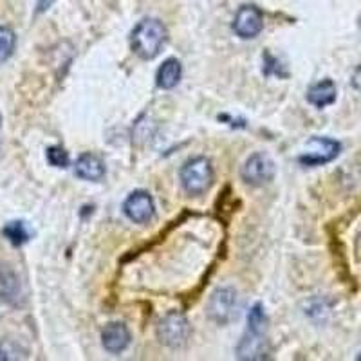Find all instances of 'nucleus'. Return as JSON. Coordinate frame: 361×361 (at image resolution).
Returning a JSON list of instances; mask_svg holds the SVG:
<instances>
[{
	"instance_id": "1",
	"label": "nucleus",
	"mask_w": 361,
	"mask_h": 361,
	"mask_svg": "<svg viewBox=\"0 0 361 361\" xmlns=\"http://www.w3.org/2000/svg\"><path fill=\"white\" fill-rule=\"evenodd\" d=\"M166 42V27L156 18H145L135 25L130 35V47L143 60H152Z\"/></svg>"
},
{
	"instance_id": "2",
	"label": "nucleus",
	"mask_w": 361,
	"mask_h": 361,
	"mask_svg": "<svg viewBox=\"0 0 361 361\" xmlns=\"http://www.w3.org/2000/svg\"><path fill=\"white\" fill-rule=\"evenodd\" d=\"M214 183V169L206 157H193L180 169V185L190 195H202Z\"/></svg>"
},
{
	"instance_id": "3",
	"label": "nucleus",
	"mask_w": 361,
	"mask_h": 361,
	"mask_svg": "<svg viewBox=\"0 0 361 361\" xmlns=\"http://www.w3.org/2000/svg\"><path fill=\"white\" fill-rule=\"evenodd\" d=\"M190 333H192V327H190L186 316L177 311L169 312L164 318H161L159 325H157V338H159L161 343L170 347V349L185 347Z\"/></svg>"
},
{
	"instance_id": "4",
	"label": "nucleus",
	"mask_w": 361,
	"mask_h": 361,
	"mask_svg": "<svg viewBox=\"0 0 361 361\" xmlns=\"http://www.w3.org/2000/svg\"><path fill=\"white\" fill-rule=\"evenodd\" d=\"M238 307V295L233 288H219L208 300V316L209 320H214L219 325H228L237 318Z\"/></svg>"
},
{
	"instance_id": "5",
	"label": "nucleus",
	"mask_w": 361,
	"mask_h": 361,
	"mask_svg": "<svg viewBox=\"0 0 361 361\" xmlns=\"http://www.w3.org/2000/svg\"><path fill=\"white\" fill-rule=\"evenodd\" d=\"M240 177L251 186H264L275 177V163L266 154H253L244 163Z\"/></svg>"
},
{
	"instance_id": "6",
	"label": "nucleus",
	"mask_w": 361,
	"mask_h": 361,
	"mask_svg": "<svg viewBox=\"0 0 361 361\" xmlns=\"http://www.w3.org/2000/svg\"><path fill=\"white\" fill-rule=\"evenodd\" d=\"M237 356L246 361L267 360V356H269V340L266 336V331L247 327L246 334L240 338L237 345Z\"/></svg>"
},
{
	"instance_id": "7",
	"label": "nucleus",
	"mask_w": 361,
	"mask_h": 361,
	"mask_svg": "<svg viewBox=\"0 0 361 361\" xmlns=\"http://www.w3.org/2000/svg\"><path fill=\"white\" fill-rule=\"evenodd\" d=\"M341 147L338 141L329 140V137H311L307 143V150L298 157L302 164L307 166H318L333 161L340 154Z\"/></svg>"
},
{
	"instance_id": "8",
	"label": "nucleus",
	"mask_w": 361,
	"mask_h": 361,
	"mask_svg": "<svg viewBox=\"0 0 361 361\" xmlns=\"http://www.w3.org/2000/svg\"><path fill=\"white\" fill-rule=\"evenodd\" d=\"M264 29V17L262 11L255 6H243L235 15L233 20V31L240 38L247 40V38L259 37L260 31Z\"/></svg>"
},
{
	"instance_id": "9",
	"label": "nucleus",
	"mask_w": 361,
	"mask_h": 361,
	"mask_svg": "<svg viewBox=\"0 0 361 361\" xmlns=\"http://www.w3.org/2000/svg\"><path fill=\"white\" fill-rule=\"evenodd\" d=\"M123 212L132 222L145 224V222L152 221L154 214H156V206H154V199L150 197V193L140 190V192L128 195L123 204Z\"/></svg>"
},
{
	"instance_id": "10",
	"label": "nucleus",
	"mask_w": 361,
	"mask_h": 361,
	"mask_svg": "<svg viewBox=\"0 0 361 361\" xmlns=\"http://www.w3.org/2000/svg\"><path fill=\"white\" fill-rule=\"evenodd\" d=\"M0 300L8 305H20L24 300V291L18 275L11 266L0 262Z\"/></svg>"
},
{
	"instance_id": "11",
	"label": "nucleus",
	"mask_w": 361,
	"mask_h": 361,
	"mask_svg": "<svg viewBox=\"0 0 361 361\" xmlns=\"http://www.w3.org/2000/svg\"><path fill=\"white\" fill-rule=\"evenodd\" d=\"M102 343L107 353H123L130 345V333H128L127 325L119 324V322H112V324L105 325V329L102 331Z\"/></svg>"
},
{
	"instance_id": "12",
	"label": "nucleus",
	"mask_w": 361,
	"mask_h": 361,
	"mask_svg": "<svg viewBox=\"0 0 361 361\" xmlns=\"http://www.w3.org/2000/svg\"><path fill=\"white\" fill-rule=\"evenodd\" d=\"M74 172L80 179L85 180H99L105 176V164L94 154H82L76 161Z\"/></svg>"
},
{
	"instance_id": "13",
	"label": "nucleus",
	"mask_w": 361,
	"mask_h": 361,
	"mask_svg": "<svg viewBox=\"0 0 361 361\" xmlns=\"http://www.w3.org/2000/svg\"><path fill=\"white\" fill-rule=\"evenodd\" d=\"M336 94L338 90L333 80H322V82L314 83V85L307 90V99L311 105H314V107L324 109L336 102Z\"/></svg>"
},
{
	"instance_id": "14",
	"label": "nucleus",
	"mask_w": 361,
	"mask_h": 361,
	"mask_svg": "<svg viewBox=\"0 0 361 361\" xmlns=\"http://www.w3.org/2000/svg\"><path fill=\"white\" fill-rule=\"evenodd\" d=\"M180 73H183V69H180L179 60L177 58H169L166 62H163V66L159 67V71L156 74L157 87L164 90L173 89L179 83Z\"/></svg>"
},
{
	"instance_id": "15",
	"label": "nucleus",
	"mask_w": 361,
	"mask_h": 361,
	"mask_svg": "<svg viewBox=\"0 0 361 361\" xmlns=\"http://www.w3.org/2000/svg\"><path fill=\"white\" fill-rule=\"evenodd\" d=\"M4 237L8 238L13 246H24L25 243L31 240V231L24 221H11L4 226L2 230Z\"/></svg>"
},
{
	"instance_id": "16",
	"label": "nucleus",
	"mask_w": 361,
	"mask_h": 361,
	"mask_svg": "<svg viewBox=\"0 0 361 361\" xmlns=\"http://www.w3.org/2000/svg\"><path fill=\"white\" fill-rule=\"evenodd\" d=\"M17 45V35L8 25H0V63L6 62L15 53Z\"/></svg>"
},
{
	"instance_id": "17",
	"label": "nucleus",
	"mask_w": 361,
	"mask_h": 361,
	"mask_svg": "<svg viewBox=\"0 0 361 361\" xmlns=\"http://www.w3.org/2000/svg\"><path fill=\"white\" fill-rule=\"evenodd\" d=\"M45 156H47V163L54 169H66L69 164V154L62 147H49Z\"/></svg>"
},
{
	"instance_id": "18",
	"label": "nucleus",
	"mask_w": 361,
	"mask_h": 361,
	"mask_svg": "<svg viewBox=\"0 0 361 361\" xmlns=\"http://www.w3.org/2000/svg\"><path fill=\"white\" fill-rule=\"evenodd\" d=\"M247 327L262 329V331H266L267 316H266V312H264V307L260 304L253 305V309H251L250 314H247Z\"/></svg>"
},
{
	"instance_id": "19",
	"label": "nucleus",
	"mask_w": 361,
	"mask_h": 361,
	"mask_svg": "<svg viewBox=\"0 0 361 361\" xmlns=\"http://www.w3.org/2000/svg\"><path fill=\"white\" fill-rule=\"evenodd\" d=\"M350 82H353L354 89H356L357 92H361V66L353 73V80H350Z\"/></svg>"
},
{
	"instance_id": "20",
	"label": "nucleus",
	"mask_w": 361,
	"mask_h": 361,
	"mask_svg": "<svg viewBox=\"0 0 361 361\" xmlns=\"http://www.w3.org/2000/svg\"><path fill=\"white\" fill-rule=\"evenodd\" d=\"M54 0H40L38 2V8H37V13H44L45 9H49V6L53 4Z\"/></svg>"
},
{
	"instance_id": "21",
	"label": "nucleus",
	"mask_w": 361,
	"mask_h": 361,
	"mask_svg": "<svg viewBox=\"0 0 361 361\" xmlns=\"http://www.w3.org/2000/svg\"><path fill=\"white\" fill-rule=\"evenodd\" d=\"M8 354H9V353L4 349V347H0V360H9Z\"/></svg>"
},
{
	"instance_id": "22",
	"label": "nucleus",
	"mask_w": 361,
	"mask_h": 361,
	"mask_svg": "<svg viewBox=\"0 0 361 361\" xmlns=\"http://www.w3.org/2000/svg\"><path fill=\"white\" fill-rule=\"evenodd\" d=\"M360 27H361V18H360Z\"/></svg>"
}]
</instances>
